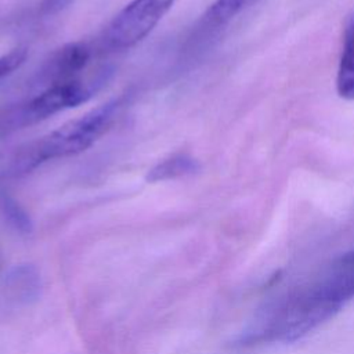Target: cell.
<instances>
[{
  "label": "cell",
  "instance_id": "1",
  "mask_svg": "<svg viewBox=\"0 0 354 354\" xmlns=\"http://www.w3.org/2000/svg\"><path fill=\"white\" fill-rule=\"evenodd\" d=\"M120 106V100L102 104L29 144L17 155L14 171L26 173L47 160L66 158L86 151L111 127Z\"/></svg>",
  "mask_w": 354,
  "mask_h": 354
},
{
  "label": "cell",
  "instance_id": "2",
  "mask_svg": "<svg viewBox=\"0 0 354 354\" xmlns=\"http://www.w3.org/2000/svg\"><path fill=\"white\" fill-rule=\"evenodd\" d=\"M342 307L324 297L314 286L290 299L270 322L266 335L270 339L295 342L332 318Z\"/></svg>",
  "mask_w": 354,
  "mask_h": 354
},
{
  "label": "cell",
  "instance_id": "3",
  "mask_svg": "<svg viewBox=\"0 0 354 354\" xmlns=\"http://www.w3.org/2000/svg\"><path fill=\"white\" fill-rule=\"evenodd\" d=\"M105 80L106 71H101L90 79L73 77L51 83L24 105L19 119L22 123H33L77 106L91 98Z\"/></svg>",
  "mask_w": 354,
  "mask_h": 354
},
{
  "label": "cell",
  "instance_id": "4",
  "mask_svg": "<svg viewBox=\"0 0 354 354\" xmlns=\"http://www.w3.org/2000/svg\"><path fill=\"white\" fill-rule=\"evenodd\" d=\"M174 0H131L111 21L105 40L112 48L123 50L141 41L170 10Z\"/></svg>",
  "mask_w": 354,
  "mask_h": 354
},
{
  "label": "cell",
  "instance_id": "5",
  "mask_svg": "<svg viewBox=\"0 0 354 354\" xmlns=\"http://www.w3.org/2000/svg\"><path fill=\"white\" fill-rule=\"evenodd\" d=\"M314 288L328 300L343 304L354 297V250L342 256L330 268L328 275Z\"/></svg>",
  "mask_w": 354,
  "mask_h": 354
},
{
  "label": "cell",
  "instance_id": "6",
  "mask_svg": "<svg viewBox=\"0 0 354 354\" xmlns=\"http://www.w3.org/2000/svg\"><path fill=\"white\" fill-rule=\"evenodd\" d=\"M91 58L90 47L84 43H71L53 54L44 68V77L51 83L79 77Z\"/></svg>",
  "mask_w": 354,
  "mask_h": 354
},
{
  "label": "cell",
  "instance_id": "7",
  "mask_svg": "<svg viewBox=\"0 0 354 354\" xmlns=\"http://www.w3.org/2000/svg\"><path fill=\"white\" fill-rule=\"evenodd\" d=\"M6 289L11 299L29 304L40 296L41 281L37 270L30 264L15 266L6 277Z\"/></svg>",
  "mask_w": 354,
  "mask_h": 354
},
{
  "label": "cell",
  "instance_id": "8",
  "mask_svg": "<svg viewBox=\"0 0 354 354\" xmlns=\"http://www.w3.org/2000/svg\"><path fill=\"white\" fill-rule=\"evenodd\" d=\"M336 88L342 98L354 100V17L344 30L343 53L339 62Z\"/></svg>",
  "mask_w": 354,
  "mask_h": 354
},
{
  "label": "cell",
  "instance_id": "9",
  "mask_svg": "<svg viewBox=\"0 0 354 354\" xmlns=\"http://www.w3.org/2000/svg\"><path fill=\"white\" fill-rule=\"evenodd\" d=\"M198 162L192 159L191 156L185 153H178L173 155L163 162H159L155 165L147 174V180L149 183H156V181H165V180H171L177 177H183L191 173H195L198 170Z\"/></svg>",
  "mask_w": 354,
  "mask_h": 354
},
{
  "label": "cell",
  "instance_id": "10",
  "mask_svg": "<svg viewBox=\"0 0 354 354\" xmlns=\"http://www.w3.org/2000/svg\"><path fill=\"white\" fill-rule=\"evenodd\" d=\"M253 0H216L202 18V28L214 29L230 22Z\"/></svg>",
  "mask_w": 354,
  "mask_h": 354
},
{
  "label": "cell",
  "instance_id": "11",
  "mask_svg": "<svg viewBox=\"0 0 354 354\" xmlns=\"http://www.w3.org/2000/svg\"><path fill=\"white\" fill-rule=\"evenodd\" d=\"M0 210L7 220V223L19 231L21 234H28L32 230V223L25 210L10 196L0 195Z\"/></svg>",
  "mask_w": 354,
  "mask_h": 354
},
{
  "label": "cell",
  "instance_id": "12",
  "mask_svg": "<svg viewBox=\"0 0 354 354\" xmlns=\"http://www.w3.org/2000/svg\"><path fill=\"white\" fill-rule=\"evenodd\" d=\"M26 58V50L22 47L14 48L0 57V79L18 69Z\"/></svg>",
  "mask_w": 354,
  "mask_h": 354
},
{
  "label": "cell",
  "instance_id": "13",
  "mask_svg": "<svg viewBox=\"0 0 354 354\" xmlns=\"http://www.w3.org/2000/svg\"><path fill=\"white\" fill-rule=\"evenodd\" d=\"M72 0H43L41 10L44 14H54L66 7Z\"/></svg>",
  "mask_w": 354,
  "mask_h": 354
},
{
  "label": "cell",
  "instance_id": "14",
  "mask_svg": "<svg viewBox=\"0 0 354 354\" xmlns=\"http://www.w3.org/2000/svg\"><path fill=\"white\" fill-rule=\"evenodd\" d=\"M253 1H254V0H253Z\"/></svg>",
  "mask_w": 354,
  "mask_h": 354
}]
</instances>
